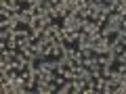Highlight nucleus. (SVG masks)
<instances>
[{"mask_svg": "<svg viewBox=\"0 0 126 94\" xmlns=\"http://www.w3.org/2000/svg\"><path fill=\"white\" fill-rule=\"evenodd\" d=\"M55 84H57V82H40V84L36 86V90H38L40 94H48V92H55V90H59Z\"/></svg>", "mask_w": 126, "mask_h": 94, "instance_id": "nucleus-1", "label": "nucleus"}]
</instances>
